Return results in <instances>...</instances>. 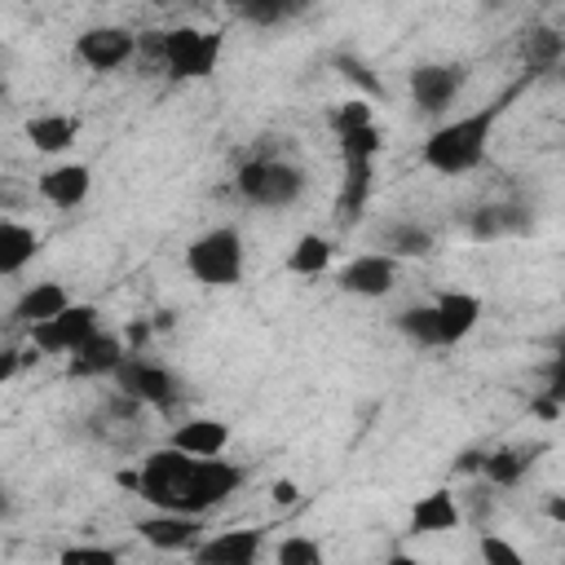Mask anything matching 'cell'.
Instances as JSON below:
<instances>
[{"mask_svg": "<svg viewBox=\"0 0 565 565\" xmlns=\"http://www.w3.org/2000/svg\"><path fill=\"white\" fill-rule=\"evenodd\" d=\"M269 494H274V503H282V508L300 499V490H296V481H282V477H278V481L269 486Z\"/></svg>", "mask_w": 565, "mask_h": 565, "instance_id": "36", "label": "cell"}, {"mask_svg": "<svg viewBox=\"0 0 565 565\" xmlns=\"http://www.w3.org/2000/svg\"><path fill=\"white\" fill-rule=\"evenodd\" d=\"M66 305H71V296H66L62 282H31V287L18 296V305H13V322H22V327H40V322L57 318Z\"/></svg>", "mask_w": 565, "mask_h": 565, "instance_id": "20", "label": "cell"}, {"mask_svg": "<svg viewBox=\"0 0 565 565\" xmlns=\"http://www.w3.org/2000/svg\"><path fill=\"white\" fill-rule=\"evenodd\" d=\"M335 141H340V163H344V159H366V163H375V159H380V150H384V141H380V128H375V124L353 128V132H344V137H335Z\"/></svg>", "mask_w": 565, "mask_h": 565, "instance_id": "28", "label": "cell"}, {"mask_svg": "<svg viewBox=\"0 0 565 565\" xmlns=\"http://www.w3.org/2000/svg\"><path fill=\"white\" fill-rule=\"evenodd\" d=\"M530 225V212L525 207H508V203H490V207H477L468 230L472 238H499V234H516Z\"/></svg>", "mask_w": 565, "mask_h": 565, "instance_id": "23", "label": "cell"}, {"mask_svg": "<svg viewBox=\"0 0 565 565\" xmlns=\"http://www.w3.org/2000/svg\"><path fill=\"white\" fill-rule=\"evenodd\" d=\"M18 366H22V353L18 349H0V384H9L18 375Z\"/></svg>", "mask_w": 565, "mask_h": 565, "instance_id": "35", "label": "cell"}, {"mask_svg": "<svg viewBox=\"0 0 565 565\" xmlns=\"http://www.w3.org/2000/svg\"><path fill=\"white\" fill-rule=\"evenodd\" d=\"M185 269L203 287H234L243 278V234L234 225H212L185 247Z\"/></svg>", "mask_w": 565, "mask_h": 565, "instance_id": "5", "label": "cell"}, {"mask_svg": "<svg viewBox=\"0 0 565 565\" xmlns=\"http://www.w3.org/2000/svg\"><path fill=\"white\" fill-rule=\"evenodd\" d=\"M335 66H340V75H344V79H358V84H362V88H366L371 97L380 93V79H375V75H371V71H366V66H362L358 57H349V53H340V57H335Z\"/></svg>", "mask_w": 565, "mask_h": 565, "instance_id": "34", "label": "cell"}, {"mask_svg": "<svg viewBox=\"0 0 565 565\" xmlns=\"http://www.w3.org/2000/svg\"><path fill=\"white\" fill-rule=\"evenodd\" d=\"M561 49H565V40H561L556 31H547V26L530 31V40H525V62H530V71H552V66L561 62ZM530 71H525V75H530Z\"/></svg>", "mask_w": 565, "mask_h": 565, "instance_id": "27", "label": "cell"}, {"mask_svg": "<svg viewBox=\"0 0 565 565\" xmlns=\"http://www.w3.org/2000/svg\"><path fill=\"white\" fill-rule=\"evenodd\" d=\"M428 305H433L437 327H441V349L446 344H459L477 327V318H481V300L472 291H437Z\"/></svg>", "mask_w": 565, "mask_h": 565, "instance_id": "16", "label": "cell"}, {"mask_svg": "<svg viewBox=\"0 0 565 565\" xmlns=\"http://www.w3.org/2000/svg\"><path fill=\"white\" fill-rule=\"evenodd\" d=\"M234 190L243 203L252 207H291L305 194V172L291 159H274V154H256L238 168Z\"/></svg>", "mask_w": 565, "mask_h": 565, "instance_id": "4", "label": "cell"}, {"mask_svg": "<svg viewBox=\"0 0 565 565\" xmlns=\"http://www.w3.org/2000/svg\"><path fill=\"white\" fill-rule=\"evenodd\" d=\"M459 525V503L450 490H433L424 499L411 503V521H406V534H446Z\"/></svg>", "mask_w": 565, "mask_h": 565, "instance_id": "19", "label": "cell"}, {"mask_svg": "<svg viewBox=\"0 0 565 565\" xmlns=\"http://www.w3.org/2000/svg\"><path fill=\"white\" fill-rule=\"evenodd\" d=\"M115 388L128 397V402H141V406H154V411H168L177 402V380L168 366L141 358V353H128L119 366H115Z\"/></svg>", "mask_w": 565, "mask_h": 565, "instance_id": "6", "label": "cell"}, {"mask_svg": "<svg viewBox=\"0 0 565 565\" xmlns=\"http://www.w3.org/2000/svg\"><path fill=\"white\" fill-rule=\"evenodd\" d=\"M547 512H552V521H561V516H565V503H561V499H552V503H547Z\"/></svg>", "mask_w": 565, "mask_h": 565, "instance_id": "39", "label": "cell"}, {"mask_svg": "<svg viewBox=\"0 0 565 565\" xmlns=\"http://www.w3.org/2000/svg\"><path fill=\"white\" fill-rule=\"evenodd\" d=\"M31 331V349L40 353H75L84 349L102 327H97V305H66L57 318L40 322V327H26Z\"/></svg>", "mask_w": 565, "mask_h": 565, "instance_id": "7", "label": "cell"}, {"mask_svg": "<svg viewBox=\"0 0 565 565\" xmlns=\"http://www.w3.org/2000/svg\"><path fill=\"white\" fill-rule=\"evenodd\" d=\"M322 543L309 539V534H287L274 552V565H322Z\"/></svg>", "mask_w": 565, "mask_h": 565, "instance_id": "29", "label": "cell"}, {"mask_svg": "<svg viewBox=\"0 0 565 565\" xmlns=\"http://www.w3.org/2000/svg\"><path fill=\"white\" fill-rule=\"evenodd\" d=\"M366 124H375V110H371V102H362V97H349V102H340V106L331 110V132H335V137H344V132H353V128H366Z\"/></svg>", "mask_w": 565, "mask_h": 565, "instance_id": "30", "label": "cell"}, {"mask_svg": "<svg viewBox=\"0 0 565 565\" xmlns=\"http://www.w3.org/2000/svg\"><path fill=\"white\" fill-rule=\"evenodd\" d=\"M433 252V230L415 225V221H393L384 225V256H428Z\"/></svg>", "mask_w": 565, "mask_h": 565, "instance_id": "25", "label": "cell"}, {"mask_svg": "<svg viewBox=\"0 0 565 565\" xmlns=\"http://www.w3.org/2000/svg\"><path fill=\"white\" fill-rule=\"evenodd\" d=\"M371 185H375V163L366 159H344V181H340V194H335V225H353L371 199Z\"/></svg>", "mask_w": 565, "mask_h": 565, "instance_id": "17", "label": "cell"}, {"mask_svg": "<svg viewBox=\"0 0 565 565\" xmlns=\"http://www.w3.org/2000/svg\"><path fill=\"white\" fill-rule=\"evenodd\" d=\"M137 53L154 57L172 79H203V75L216 71L221 35H216V31H194V26L150 31V35L137 40Z\"/></svg>", "mask_w": 565, "mask_h": 565, "instance_id": "3", "label": "cell"}, {"mask_svg": "<svg viewBox=\"0 0 565 565\" xmlns=\"http://www.w3.org/2000/svg\"><path fill=\"white\" fill-rule=\"evenodd\" d=\"M4 508H9V499H4V490H0V516H4Z\"/></svg>", "mask_w": 565, "mask_h": 565, "instance_id": "40", "label": "cell"}, {"mask_svg": "<svg viewBox=\"0 0 565 565\" xmlns=\"http://www.w3.org/2000/svg\"><path fill=\"white\" fill-rule=\"evenodd\" d=\"M75 57L88 71H115L137 57V35L124 26H88L84 35H75Z\"/></svg>", "mask_w": 565, "mask_h": 565, "instance_id": "9", "label": "cell"}, {"mask_svg": "<svg viewBox=\"0 0 565 565\" xmlns=\"http://www.w3.org/2000/svg\"><path fill=\"white\" fill-rule=\"evenodd\" d=\"M539 450H543V446H499V450L481 455V477H486L490 486H516V481L525 477V468L534 463Z\"/></svg>", "mask_w": 565, "mask_h": 565, "instance_id": "21", "label": "cell"}, {"mask_svg": "<svg viewBox=\"0 0 565 565\" xmlns=\"http://www.w3.org/2000/svg\"><path fill=\"white\" fill-rule=\"evenodd\" d=\"M40 252V238L22 221H0V274H18Z\"/></svg>", "mask_w": 565, "mask_h": 565, "instance_id": "22", "label": "cell"}, {"mask_svg": "<svg viewBox=\"0 0 565 565\" xmlns=\"http://www.w3.org/2000/svg\"><path fill=\"white\" fill-rule=\"evenodd\" d=\"M455 472H481V450H463L455 459Z\"/></svg>", "mask_w": 565, "mask_h": 565, "instance_id": "37", "label": "cell"}, {"mask_svg": "<svg viewBox=\"0 0 565 565\" xmlns=\"http://www.w3.org/2000/svg\"><path fill=\"white\" fill-rule=\"evenodd\" d=\"M463 84H468L463 62H424L411 71V102L419 115H441L459 97Z\"/></svg>", "mask_w": 565, "mask_h": 565, "instance_id": "8", "label": "cell"}, {"mask_svg": "<svg viewBox=\"0 0 565 565\" xmlns=\"http://www.w3.org/2000/svg\"><path fill=\"white\" fill-rule=\"evenodd\" d=\"M393 322H397V331H402L406 340H415L419 349H441V327H437L433 305H411V309H402Z\"/></svg>", "mask_w": 565, "mask_h": 565, "instance_id": "26", "label": "cell"}, {"mask_svg": "<svg viewBox=\"0 0 565 565\" xmlns=\"http://www.w3.org/2000/svg\"><path fill=\"white\" fill-rule=\"evenodd\" d=\"M124 358H128L124 335H115V331H97L84 349L71 353V375H75V380H106V375H115V366H119Z\"/></svg>", "mask_w": 565, "mask_h": 565, "instance_id": "15", "label": "cell"}, {"mask_svg": "<svg viewBox=\"0 0 565 565\" xmlns=\"http://www.w3.org/2000/svg\"><path fill=\"white\" fill-rule=\"evenodd\" d=\"M477 552H481V565H525V556L503 534H494V530H486L477 539Z\"/></svg>", "mask_w": 565, "mask_h": 565, "instance_id": "32", "label": "cell"}, {"mask_svg": "<svg viewBox=\"0 0 565 565\" xmlns=\"http://www.w3.org/2000/svg\"><path fill=\"white\" fill-rule=\"evenodd\" d=\"M265 543V530H221L212 539H199L194 565H256Z\"/></svg>", "mask_w": 565, "mask_h": 565, "instance_id": "12", "label": "cell"}, {"mask_svg": "<svg viewBox=\"0 0 565 565\" xmlns=\"http://www.w3.org/2000/svg\"><path fill=\"white\" fill-rule=\"evenodd\" d=\"M79 115H62V110H44L35 119H26V141L40 150V154H62L75 146L79 137Z\"/></svg>", "mask_w": 565, "mask_h": 565, "instance_id": "18", "label": "cell"}, {"mask_svg": "<svg viewBox=\"0 0 565 565\" xmlns=\"http://www.w3.org/2000/svg\"><path fill=\"white\" fill-rule=\"evenodd\" d=\"M327 265H331V243H327L322 234H300L296 247H291L287 260H282V269L296 274V278H318Z\"/></svg>", "mask_w": 565, "mask_h": 565, "instance_id": "24", "label": "cell"}, {"mask_svg": "<svg viewBox=\"0 0 565 565\" xmlns=\"http://www.w3.org/2000/svg\"><path fill=\"white\" fill-rule=\"evenodd\" d=\"M300 4H282V0H247V4H238V18L243 22H256V26H274V22H282V18H291Z\"/></svg>", "mask_w": 565, "mask_h": 565, "instance_id": "31", "label": "cell"}, {"mask_svg": "<svg viewBox=\"0 0 565 565\" xmlns=\"http://www.w3.org/2000/svg\"><path fill=\"white\" fill-rule=\"evenodd\" d=\"M512 97H516V88H508L499 102H486V106H477V110H468V115H459V119L433 128V132L424 137V146H419V163L433 168V172H441V177L472 172V168L486 159L490 132H494V124H499V115H503V106H508Z\"/></svg>", "mask_w": 565, "mask_h": 565, "instance_id": "2", "label": "cell"}, {"mask_svg": "<svg viewBox=\"0 0 565 565\" xmlns=\"http://www.w3.org/2000/svg\"><path fill=\"white\" fill-rule=\"evenodd\" d=\"M384 565H424V561H415L411 552H388V556H384Z\"/></svg>", "mask_w": 565, "mask_h": 565, "instance_id": "38", "label": "cell"}, {"mask_svg": "<svg viewBox=\"0 0 565 565\" xmlns=\"http://www.w3.org/2000/svg\"><path fill=\"white\" fill-rule=\"evenodd\" d=\"M57 565H119V552L97 547V543H75V547H62Z\"/></svg>", "mask_w": 565, "mask_h": 565, "instance_id": "33", "label": "cell"}, {"mask_svg": "<svg viewBox=\"0 0 565 565\" xmlns=\"http://www.w3.org/2000/svg\"><path fill=\"white\" fill-rule=\"evenodd\" d=\"M154 512L177 516H203L207 508L225 503L243 486V468L230 459H190L172 446L150 450L137 472L124 477Z\"/></svg>", "mask_w": 565, "mask_h": 565, "instance_id": "1", "label": "cell"}, {"mask_svg": "<svg viewBox=\"0 0 565 565\" xmlns=\"http://www.w3.org/2000/svg\"><path fill=\"white\" fill-rule=\"evenodd\" d=\"M393 282H397V260L384 256V252H362V256H353V260L335 274V287H340V291H349V296H366V300L388 296Z\"/></svg>", "mask_w": 565, "mask_h": 565, "instance_id": "10", "label": "cell"}, {"mask_svg": "<svg viewBox=\"0 0 565 565\" xmlns=\"http://www.w3.org/2000/svg\"><path fill=\"white\" fill-rule=\"evenodd\" d=\"M168 446L190 459H221L230 446V424L225 419H185L168 433Z\"/></svg>", "mask_w": 565, "mask_h": 565, "instance_id": "14", "label": "cell"}, {"mask_svg": "<svg viewBox=\"0 0 565 565\" xmlns=\"http://www.w3.org/2000/svg\"><path fill=\"white\" fill-rule=\"evenodd\" d=\"M35 190H40L44 203L71 212V207H79V203L88 199V190H93V168H88V163H53V168H44V172L35 177Z\"/></svg>", "mask_w": 565, "mask_h": 565, "instance_id": "11", "label": "cell"}, {"mask_svg": "<svg viewBox=\"0 0 565 565\" xmlns=\"http://www.w3.org/2000/svg\"><path fill=\"white\" fill-rule=\"evenodd\" d=\"M137 534L159 552H185V547H199L203 521L199 516H177V512H150V516L137 521Z\"/></svg>", "mask_w": 565, "mask_h": 565, "instance_id": "13", "label": "cell"}]
</instances>
